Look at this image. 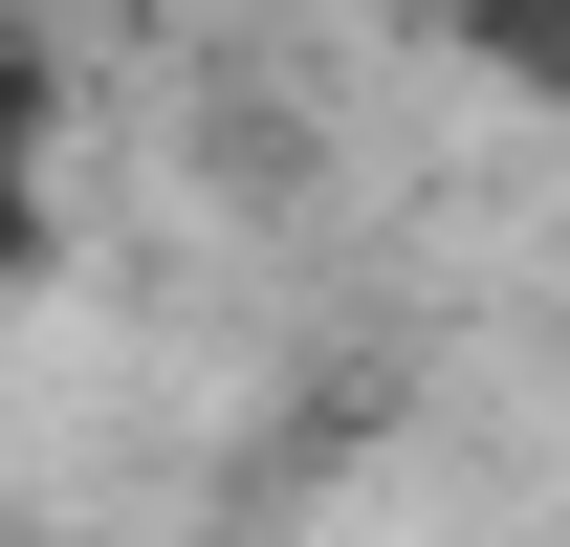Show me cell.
<instances>
[{"instance_id": "6da1fadb", "label": "cell", "mask_w": 570, "mask_h": 547, "mask_svg": "<svg viewBox=\"0 0 570 547\" xmlns=\"http://www.w3.org/2000/svg\"><path fill=\"white\" fill-rule=\"evenodd\" d=\"M67 198H45V67H0V285H45Z\"/></svg>"}]
</instances>
